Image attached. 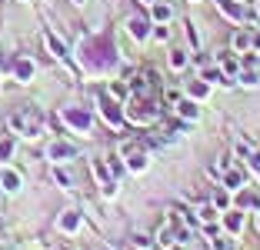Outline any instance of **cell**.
Returning a JSON list of instances; mask_svg holds the SVG:
<instances>
[{"label":"cell","instance_id":"5bb4252c","mask_svg":"<svg viewBox=\"0 0 260 250\" xmlns=\"http://www.w3.org/2000/svg\"><path fill=\"white\" fill-rule=\"evenodd\" d=\"M44 44H47V50H50V57H54V60H60V64H67V60H70L67 44H63V40L57 37L54 30H44Z\"/></svg>","mask_w":260,"mask_h":250},{"label":"cell","instance_id":"74e56055","mask_svg":"<svg viewBox=\"0 0 260 250\" xmlns=\"http://www.w3.org/2000/svg\"><path fill=\"white\" fill-rule=\"evenodd\" d=\"M140 4H147V7H150V4H153V0H140Z\"/></svg>","mask_w":260,"mask_h":250},{"label":"cell","instance_id":"e575fe53","mask_svg":"<svg viewBox=\"0 0 260 250\" xmlns=\"http://www.w3.org/2000/svg\"><path fill=\"white\" fill-rule=\"evenodd\" d=\"M253 227H257V234H260V207L253 210Z\"/></svg>","mask_w":260,"mask_h":250},{"label":"cell","instance_id":"603a6c76","mask_svg":"<svg viewBox=\"0 0 260 250\" xmlns=\"http://www.w3.org/2000/svg\"><path fill=\"white\" fill-rule=\"evenodd\" d=\"M210 204H214L217 210L223 213V210H230V207H234V194H230L227 187H217L214 194H210Z\"/></svg>","mask_w":260,"mask_h":250},{"label":"cell","instance_id":"8fae6325","mask_svg":"<svg viewBox=\"0 0 260 250\" xmlns=\"http://www.w3.org/2000/svg\"><path fill=\"white\" fill-rule=\"evenodd\" d=\"M230 50L234 53H253V27H234V34H230Z\"/></svg>","mask_w":260,"mask_h":250},{"label":"cell","instance_id":"8d00e7d4","mask_svg":"<svg viewBox=\"0 0 260 250\" xmlns=\"http://www.w3.org/2000/svg\"><path fill=\"white\" fill-rule=\"evenodd\" d=\"M93 250H110V247H107V243H100V247H93Z\"/></svg>","mask_w":260,"mask_h":250},{"label":"cell","instance_id":"5b68a950","mask_svg":"<svg viewBox=\"0 0 260 250\" xmlns=\"http://www.w3.org/2000/svg\"><path fill=\"white\" fill-rule=\"evenodd\" d=\"M90 174L97 177L100 194H104V197H117V187H120V180H117V177L110 174L107 160H104V157H93V160H90Z\"/></svg>","mask_w":260,"mask_h":250},{"label":"cell","instance_id":"30bf717a","mask_svg":"<svg viewBox=\"0 0 260 250\" xmlns=\"http://www.w3.org/2000/svg\"><path fill=\"white\" fill-rule=\"evenodd\" d=\"M150 30H153L150 17H140V14L127 17V34L137 40V44H147V40H150Z\"/></svg>","mask_w":260,"mask_h":250},{"label":"cell","instance_id":"ba28073f","mask_svg":"<svg viewBox=\"0 0 260 250\" xmlns=\"http://www.w3.org/2000/svg\"><path fill=\"white\" fill-rule=\"evenodd\" d=\"M220 17H227L234 27H247V4L244 0H217Z\"/></svg>","mask_w":260,"mask_h":250},{"label":"cell","instance_id":"44dd1931","mask_svg":"<svg viewBox=\"0 0 260 250\" xmlns=\"http://www.w3.org/2000/svg\"><path fill=\"white\" fill-rule=\"evenodd\" d=\"M153 243L160 250H174L177 247V240H174V224H160L157 227V234H153Z\"/></svg>","mask_w":260,"mask_h":250},{"label":"cell","instance_id":"4dcf8cb0","mask_svg":"<svg viewBox=\"0 0 260 250\" xmlns=\"http://www.w3.org/2000/svg\"><path fill=\"white\" fill-rule=\"evenodd\" d=\"M184 37H187V44H190V50H200V34H197V27H193L190 20L184 23Z\"/></svg>","mask_w":260,"mask_h":250},{"label":"cell","instance_id":"7c38bea8","mask_svg":"<svg viewBox=\"0 0 260 250\" xmlns=\"http://www.w3.org/2000/svg\"><path fill=\"white\" fill-rule=\"evenodd\" d=\"M247 177H250V174H247V167H237V164H234L227 174L220 177V187H227L230 194H237V190L247 187Z\"/></svg>","mask_w":260,"mask_h":250},{"label":"cell","instance_id":"f1b7e54d","mask_svg":"<svg viewBox=\"0 0 260 250\" xmlns=\"http://www.w3.org/2000/svg\"><path fill=\"white\" fill-rule=\"evenodd\" d=\"M234 207H240V210H257V197H253V194H250V190H237V204H234Z\"/></svg>","mask_w":260,"mask_h":250},{"label":"cell","instance_id":"ffe728a7","mask_svg":"<svg viewBox=\"0 0 260 250\" xmlns=\"http://www.w3.org/2000/svg\"><path fill=\"white\" fill-rule=\"evenodd\" d=\"M167 67L174 70V74H184V70L190 67V53L180 50V47H174V50L167 53Z\"/></svg>","mask_w":260,"mask_h":250},{"label":"cell","instance_id":"277c9868","mask_svg":"<svg viewBox=\"0 0 260 250\" xmlns=\"http://www.w3.org/2000/svg\"><path fill=\"white\" fill-rule=\"evenodd\" d=\"M60 120H63V127H67V134H90V127H93V117L87 114V110H80V107H63L60 110Z\"/></svg>","mask_w":260,"mask_h":250},{"label":"cell","instance_id":"6da1fadb","mask_svg":"<svg viewBox=\"0 0 260 250\" xmlns=\"http://www.w3.org/2000/svg\"><path fill=\"white\" fill-rule=\"evenodd\" d=\"M160 100L153 97H134L130 93L127 100H123V117H127V123H134V127H150V123L160 120Z\"/></svg>","mask_w":260,"mask_h":250},{"label":"cell","instance_id":"8992f818","mask_svg":"<svg viewBox=\"0 0 260 250\" xmlns=\"http://www.w3.org/2000/svg\"><path fill=\"white\" fill-rule=\"evenodd\" d=\"M80 157V150H77L70 140H63V137H57V140H50L47 144V160L50 164H70V160Z\"/></svg>","mask_w":260,"mask_h":250},{"label":"cell","instance_id":"e0dca14e","mask_svg":"<svg viewBox=\"0 0 260 250\" xmlns=\"http://www.w3.org/2000/svg\"><path fill=\"white\" fill-rule=\"evenodd\" d=\"M210 90H214V87H210L204 77H193V80H187V83H184V93H187L190 100H200V104L210 97Z\"/></svg>","mask_w":260,"mask_h":250},{"label":"cell","instance_id":"9c48e42d","mask_svg":"<svg viewBox=\"0 0 260 250\" xmlns=\"http://www.w3.org/2000/svg\"><path fill=\"white\" fill-rule=\"evenodd\" d=\"M57 230L67 237H77L80 230H84V213L80 210H60V217H57Z\"/></svg>","mask_w":260,"mask_h":250},{"label":"cell","instance_id":"1f68e13d","mask_svg":"<svg viewBox=\"0 0 260 250\" xmlns=\"http://www.w3.org/2000/svg\"><path fill=\"white\" fill-rule=\"evenodd\" d=\"M244 167H247V174H253V177L260 174V147H253V150H250V157L244 160Z\"/></svg>","mask_w":260,"mask_h":250},{"label":"cell","instance_id":"4316f807","mask_svg":"<svg viewBox=\"0 0 260 250\" xmlns=\"http://www.w3.org/2000/svg\"><path fill=\"white\" fill-rule=\"evenodd\" d=\"M107 97H114V100H127L130 97V87H127V80H110V87H107Z\"/></svg>","mask_w":260,"mask_h":250},{"label":"cell","instance_id":"484cf974","mask_svg":"<svg viewBox=\"0 0 260 250\" xmlns=\"http://www.w3.org/2000/svg\"><path fill=\"white\" fill-rule=\"evenodd\" d=\"M210 240V250H234V237L223 234V230H217L214 237H207Z\"/></svg>","mask_w":260,"mask_h":250},{"label":"cell","instance_id":"9a60e30c","mask_svg":"<svg viewBox=\"0 0 260 250\" xmlns=\"http://www.w3.org/2000/svg\"><path fill=\"white\" fill-rule=\"evenodd\" d=\"M174 114L180 117V120H187V123H197V120H200V100H190V97L184 93V100L174 107Z\"/></svg>","mask_w":260,"mask_h":250},{"label":"cell","instance_id":"60d3db41","mask_svg":"<svg viewBox=\"0 0 260 250\" xmlns=\"http://www.w3.org/2000/svg\"><path fill=\"white\" fill-rule=\"evenodd\" d=\"M257 183H260V174H257Z\"/></svg>","mask_w":260,"mask_h":250},{"label":"cell","instance_id":"cb8c5ba5","mask_svg":"<svg viewBox=\"0 0 260 250\" xmlns=\"http://www.w3.org/2000/svg\"><path fill=\"white\" fill-rule=\"evenodd\" d=\"M50 174H54V183L60 190H74V174H70L63 164H54V170H50Z\"/></svg>","mask_w":260,"mask_h":250},{"label":"cell","instance_id":"52a82bcc","mask_svg":"<svg viewBox=\"0 0 260 250\" xmlns=\"http://www.w3.org/2000/svg\"><path fill=\"white\" fill-rule=\"evenodd\" d=\"M244 227H247V210H240V207H230V210L220 213V230H223V234H230L234 240L244 234Z\"/></svg>","mask_w":260,"mask_h":250},{"label":"cell","instance_id":"7a4b0ae2","mask_svg":"<svg viewBox=\"0 0 260 250\" xmlns=\"http://www.w3.org/2000/svg\"><path fill=\"white\" fill-rule=\"evenodd\" d=\"M44 114H40L37 107H20V110H14V114L7 117V127H10V134H17V137H23V140H37L40 134H44Z\"/></svg>","mask_w":260,"mask_h":250},{"label":"cell","instance_id":"d4e9b609","mask_svg":"<svg viewBox=\"0 0 260 250\" xmlns=\"http://www.w3.org/2000/svg\"><path fill=\"white\" fill-rule=\"evenodd\" d=\"M14 150H17L14 137H0V167H7L10 160H14Z\"/></svg>","mask_w":260,"mask_h":250},{"label":"cell","instance_id":"7402d4cb","mask_svg":"<svg viewBox=\"0 0 260 250\" xmlns=\"http://www.w3.org/2000/svg\"><path fill=\"white\" fill-rule=\"evenodd\" d=\"M237 87H247V90H253V87H260V67H244L237 74Z\"/></svg>","mask_w":260,"mask_h":250},{"label":"cell","instance_id":"3957f363","mask_svg":"<svg viewBox=\"0 0 260 250\" xmlns=\"http://www.w3.org/2000/svg\"><path fill=\"white\" fill-rule=\"evenodd\" d=\"M97 104H100V107H97L100 120L107 123L114 134H123V127H127V117H123V104H120V100H114V97H107V93H104Z\"/></svg>","mask_w":260,"mask_h":250},{"label":"cell","instance_id":"f35d334b","mask_svg":"<svg viewBox=\"0 0 260 250\" xmlns=\"http://www.w3.org/2000/svg\"><path fill=\"white\" fill-rule=\"evenodd\" d=\"M0 200H4V187H0Z\"/></svg>","mask_w":260,"mask_h":250},{"label":"cell","instance_id":"d590c367","mask_svg":"<svg viewBox=\"0 0 260 250\" xmlns=\"http://www.w3.org/2000/svg\"><path fill=\"white\" fill-rule=\"evenodd\" d=\"M70 4H74V7H84V4H87V0H70Z\"/></svg>","mask_w":260,"mask_h":250},{"label":"cell","instance_id":"2e32d148","mask_svg":"<svg viewBox=\"0 0 260 250\" xmlns=\"http://www.w3.org/2000/svg\"><path fill=\"white\" fill-rule=\"evenodd\" d=\"M214 60H217V67H220L223 74H230V77H237L240 70H244V64H240V53H234V50H223V53H217Z\"/></svg>","mask_w":260,"mask_h":250},{"label":"cell","instance_id":"836d02e7","mask_svg":"<svg viewBox=\"0 0 260 250\" xmlns=\"http://www.w3.org/2000/svg\"><path fill=\"white\" fill-rule=\"evenodd\" d=\"M130 243H134V247H140V250H150V247H153V237H147V234H134V237H130Z\"/></svg>","mask_w":260,"mask_h":250},{"label":"cell","instance_id":"d6a6232c","mask_svg":"<svg viewBox=\"0 0 260 250\" xmlns=\"http://www.w3.org/2000/svg\"><path fill=\"white\" fill-rule=\"evenodd\" d=\"M150 40H157V44H167V40H170V27H167V23H153Z\"/></svg>","mask_w":260,"mask_h":250},{"label":"cell","instance_id":"4fadbf2b","mask_svg":"<svg viewBox=\"0 0 260 250\" xmlns=\"http://www.w3.org/2000/svg\"><path fill=\"white\" fill-rule=\"evenodd\" d=\"M10 74H14L17 83H30L34 74H37V64H34L30 57H14V67H10Z\"/></svg>","mask_w":260,"mask_h":250},{"label":"cell","instance_id":"83f0119b","mask_svg":"<svg viewBox=\"0 0 260 250\" xmlns=\"http://www.w3.org/2000/svg\"><path fill=\"white\" fill-rule=\"evenodd\" d=\"M180 100H184V87H164V100H160L164 107H170V110H174Z\"/></svg>","mask_w":260,"mask_h":250},{"label":"cell","instance_id":"d6986e66","mask_svg":"<svg viewBox=\"0 0 260 250\" xmlns=\"http://www.w3.org/2000/svg\"><path fill=\"white\" fill-rule=\"evenodd\" d=\"M147 17H150V23H170L174 20V7H170L167 0H153Z\"/></svg>","mask_w":260,"mask_h":250},{"label":"cell","instance_id":"f546056e","mask_svg":"<svg viewBox=\"0 0 260 250\" xmlns=\"http://www.w3.org/2000/svg\"><path fill=\"white\" fill-rule=\"evenodd\" d=\"M250 150H253V144L247 140L244 134H240L237 140H234V150H230V153H234V157H240V160H247V157H250Z\"/></svg>","mask_w":260,"mask_h":250},{"label":"cell","instance_id":"ac0fdd59","mask_svg":"<svg viewBox=\"0 0 260 250\" xmlns=\"http://www.w3.org/2000/svg\"><path fill=\"white\" fill-rule=\"evenodd\" d=\"M0 187H4V194H20L23 177L17 170H10V167H0Z\"/></svg>","mask_w":260,"mask_h":250},{"label":"cell","instance_id":"ab89813d","mask_svg":"<svg viewBox=\"0 0 260 250\" xmlns=\"http://www.w3.org/2000/svg\"><path fill=\"white\" fill-rule=\"evenodd\" d=\"M190 4H200V0H190Z\"/></svg>","mask_w":260,"mask_h":250}]
</instances>
